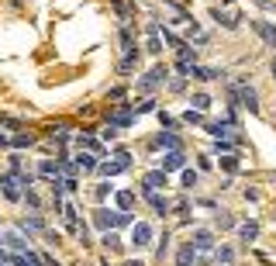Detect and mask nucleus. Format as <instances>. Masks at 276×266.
I'll return each mask as SVG.
<instances>
[{
    "instance_id": "nucleus-2",
    "label": "nucleus",
    "mask_w": 276,
    "mask_h": 266,
    "mask_svg": "<svg viewBox=\"0 0 276 266\" xmlns=\"http://www.w3.org/2000/svg\"><path fill=\"white\" fill-rule=\"evenodd\" d=\"M94 221H97L100 228L131 225V214H128V211H107V208H100V211H94Z\"/></svg>"
},
{
    "instance_id": "nucleus-16",
    "label": "nucleus",
    "mask_w": 276,
    "mask_h": 266,
    "mask_svg": "<svg viewBox=\"0 0 276 266\" xmlns=\"http://www.w3.org/2000/svg\"><path fill=\"white\" fill-rule=\"evenodd\" d=\"M76 166L90 173V170H97L100 163H97V156H90V152H79V156H76Z\"/></svg>"
},
{
    "instance_id": "nucleus-6",
    "label": "nucleus",
    "mask_w": 276,
    "mask_h": 266,
    "mask_svg": "<svg viewBox=\"0 0 276 266\" xmlns=\"http://www.w3.org/2000/svg\"><path fill=\"white\" fill-rule=\"evenodd\" d=\"M21 180L18 176H0V190H4V197L7 201H21Z\"/></svg>"
},
{
    "instance_id": "nucleus-25",
    "label": "nucleus",
    "mask_w": 276,
    "mask_h": 266,
    "mask_svg": "<svg viewBox=\"0 0 276 266\" xmlns=\"http://www.w3.org/2000/svg\"><path fill=\"white\" fill-rule=\"evenodd\" d=\"M194 104H197V111H207V107H211V97H207V94H197V97H194Z\"/></svg>"
},
{
    "instance_id": "nucleus-23",
    "label": "nucleus",
    "mask_w": 276,
    "mask_h": 266,
    "mask_svg": "<svg viewBox=\"0 0 276 266\" xmlns=\"http://www.w3.org/2000/svg\"><path fill=\"white\" fill-rule=\"evenodd\" d=\"M7 242H11V249H18V252H28V242L21 239L18 232H11V235H7Z\"/></svg>"
},
{
    "instance_id": "nucleus-5",
    "label": "nucleus",
    "mask_w": 276,
    "mask_h": 266,
    "mask_svg": "<svg viewBox=\"0 0 276 266\" xmlns=\"http://www.w3.org/2000/svg\"><path fill=\"white\" fill-rule=\"evenodd\" d=\"M252 28H256V35L262 38L266 45L276 49V24H269V21H252Z\"/></svg>"
},
{
    "instance_id": "nucleus-22",
    "label": "nucleus",
    "mask_w": 276,
    "mask_h": 266,
    "mask_svg": "<svg viewBox=\"0 0 276 266\" xmlns=\"http://www.w3.org/2000/svg\"><path fill=\"white\" fill-rule=\"evenodd\" d=\"M214 259H217V263H224V266H232V259H235V252H232L228 246H221V249L214 252Z\"/></svg>"
},
{
    "instance_id": "nucleus-34",
    "label": "nucleus",
    "mask_w": 276,
    "mask_h": 266,
    "mask_svg": "<svg viewBox=\"0 0 276 266\" xmlns=\"http://www.w3.org/2000/svg\"><path fill=\"white\" fill-rule=\"evenodd\" d=\"M0 266H4V263H0Z\"/></svg>"
},
{
    "instance_id": "nucleus-18",
    "label": "nucleus",
    "mask_w": 276,
    "mask_h": 266,
    "mask_svg": "<svg viewBox=\"0 0 276 266\" xmlns=\"http://www.w3.org/2000/svg\"><path fill=\"white\" fill-rule=\"evenodd\" d=\"M238 235H242V242H252V239L259 235V225L256 221H245V225L238 228Z\"/></svg>"
},
{
    "instance_id": "nucleus-10",
    "label": "nucleus",
    "mask_w": 276,
    "mask_h": 266,
    "mask_svg": "<svg viewBox=\"0 0 276 266\" xmlns=\"http://www.w3.org/2000/svg\"><path fill=\"white\" fill-rule=\"evenodd\" d=\"M159 83H166V66H156L152 73L145 76V80H142V90H156Z\"/></svg>"
},
{
    "instance_id": "nucleus-19",
    "label": "nucleus",
    "mask_w": 276,
    "mask_h": 266,
    "mask_svg": "<svg viewBox=\"0 0 276 266\" xmlns=\"http://www.w3.org/2000/svg\"><path fill=\"white\" fill-rule=\"evenodd\" d=\"M149 31H152V35H149V45H145V49H149L152 56H159V52H162V42H159V31H156V24H149Z\"/></svg>"
},
{
    "instance_id": "nucleus-4",
    "label": "nucleus",
    "mask_w": 276,
    "mask_h": 266,
    "mask_svg": "<svg viewBox=\"0 0 276 266\" xmlns=\"http://www.w3.org/2000/svg\"><path fill=\"white\" fill-rule=\"evenodd\" d=\"M149 242H152V228L145 225V221H138V225L131 228V246H135V249H145Z\"/></svg>"
},
{
    "instance_id": "nucleus-32",
    "label": "nucleus",
    "mask_w": 276,
    "mask_h": 266,
    "mask_svg": "<svg viewBox=\"0 0 276 266\" xmlns=\"http://www.w3.org/2000/svg\"><path fill=\"white\" fill-rule=\"evenodd\" d=\"M124 266H145V263H142V259H128Z\"/></svg>"
},
{
    "instance_id": "nucleus-24",
    "label": "nucleus",
    "mask_w": 276,
    "mask_h": 266,
    "mask_svg": "<svg viewBox=\"0 0 276 266\" xmlns=\"http://www.w3.org/2000/svg\"><path fill=\"white\" fill-rule=\"evenodd\" d=\"M104 246L107 249H121V239L114 235V232H107V235H104Z\"/></svg>"
},
{
    "instance_id": "nucleus-27",
    "label": "nucleus",
    "mask_w": 276,
    "mask_h": 266,
    "mask_svg": "<svg viewBox=\"0 0 276 266\" xmlns=\"http://www.w3.org/2000/svg\"><path fill=\"white\" fill-rule=\"evenodd\" d=\"M221 166H224L228 173H235L238 170V159H235V156H228V159H221Z\"/></svg>"
},
{
    "instance_id": "nucleus-33",
    "label": "nucleus",
    "mask_w": 276,
    "mask_h": 266,
    "mask_svg": "<svg viewBox=\"0 0 276 266\" xmlns=\"http://www.w3.org/2000/svg\"><path fill=\"white\" fill-rule=\"evenodd\" d=\"M269 73H273V83H276V59L269 62Z\"/></svg>"
},
{
    "instance_id": "nucleus-9",
    "label": "nucleus",
    "mask_w": 276,
    "mask_h": 266,
    "mask_svg": "<svg viewBox=\"0 0 276 266\" xmlns=\"http://www.w3.org/2000/svg\"><path fill=\"white\" fill-rule=\"evenodd\" d=\"M197 263V249H194V242H183L176 252V266H194Z\"/></svg>"
},
{
    "instance_id": "nucleus-28",
    "label": "nucleus",
    "mask_w": 276,
    "mask_h": 266,
    "mask_svg": "<svg viewBox=\"0 0 276 266\" xmlns=\"http://www.w3.org/2000/svg\"><path fill=\"white\" fill-rule=\"evenodd\" d=\"M31 142H35L31 135H18V138H14V145H18V149H24V145H31Z\"/></svg>"
},
{
    "instance_id": "nucleus-20",
    "label": "nucleus",
    "mask_w": 276,
    "mask_h": 266,
    "mask_svg": "<svg viewBox=\"0 0 276 266\" xmlns=\"http://www.w3.org/2000/svg\"><path fill=\"white\" fill-rule=\"evenodd\" d=\"M21 228H28V232H41V228H45V221H41L38 214H31V218H24V221H21Z\"/></svg>"
},
{
    "instance_id": "nucleus-31",
    "label": "nucleus",
    "mask_w": 276,
    "mask_h": 266,
    "mask_svg": "<svg viewBox=\"0 0 276 266\" xmlns=\"http://www.w3.org/2000/svg\"><path fill=\"white\" fill-rule=\"evenodd\" d=\"M107 194H111V183H100V187H97V197H100V201H104Z\"/></svg>"
},
{
    "instance_id": "nucleus-1",
    "label": "nucleus",
    "mask_w": 276,
    "mask_h": 266,
    "mask_svg": "<svg viewBox=\"0 0 276 266\" xmlns=\"http://www.w3.org/2000/svg\"><path fill=\"white\" fill-rule=\"evenodd\" d=\"M235 100H242V107H245L249 114H259V97H256V90H252L245 80L232 87V104H235Z\"/></svg>"
},
{
    "instance_id": "nucleus-30",
    "label": "nucleus",
    "mask_w": 276,
    "mask_h": 266,
    "mask_svg": "<svg viewBox=\"0 0 276 266\" xmlns=\"http://www.w3.org/2000/svg\"><path fill=\"white\" fill-rule=\"evenodd\" d=\"M187 121H190V125H200V121H204V118H200L197 111H187Z\"/></svg>"
},
{
    "instance_id": "nucleus-26",
    "label": "nucleus",
    "mask_w": 276,
    "mask_h": 266,
    "mask_svg": "<svg viewBox=\"0 0 276 266\" xmlns=\"http://www.w3.org/2000/svg\"><path fill=\"white\" fill-rule=\"evenodd\" d=\"M183 187H197V173L194 170H183Z\"/></svg>"
},
{
    "instance_id": "nucleus-21",
    "label": "nucleus",
    "mask_w": 276,
    "mask_h": 266,
    "mask_svg": "<svg viewBox=\"0 0 276 266\" xmlns=\"http://www.w3.org/2000/svg\"><path fill=\"white\" fill-rule=\"evenodd\" d=\"M118 204H121V211H131V204H135V194H131V190H121V194H118Z\"/></svg>"
},
{
    "instance_id": "nucleus-11",
    "label": "nucleus",
    "mask_w": 276,
    "mask_h": 266,
    "mask_svg": "<svg viewBox=\"0 0 276 266\" xmlns=\"http://www.w3.org/2000/svg\"><path fill=\"white\" fill-rule=\"evenodd\" d=\"M183 163H187V156H183V152H166V159H162V173L183 170Z\"/></svg>"
},
{
    "instance_id": "nucleus-14",
    "label": "nucleus",
    "mask_w": 276,
    "mask_h": 266,
    "mask_svg": "<svg viewBox=\"0 0 276 266\" xmlns=\"http://www.w3.org/2000/svg\"><path fill=\"white\" fill-rule=\"evenodd\" d=\"M156 145H162V149H169V152H179V138H176L173 132H162V135L156 138Z\"/></svg>"
},
{
    "instance_id": "nucleus-8",
    "label": "nucleus",
    "mask_w": 276,
    "mask_h": 266,
    "mask_svg": "<svg viewBox=\"0 0 276 266\" xmlns=\"http://www.w3.org/2000/svg\"><path fill=\"white\" fill-rule=\"evenodd\" d=\"M190 242H194V249H197V252H207V249L214 246V235H211V232H207V228H197V232H194V239H190Z\"/></svg>"
},
{
    "instance_id": "nucleus-29",
    "label": "nucleus",
    "mask_w": 276,
    "mask_h": 266,
    "mask_svg": "<svg viewBox=\"0 0 276 266\" xmlns=\"http://www.w3.org/2000/svg\"><path fill=\"white\" fill-rule=\"evenodd\" d=\"M145 111H156V100H142V104H138V114H145Z\"/></svg>"
},
{
    "instance_id": "nucleus-13",
    "label": "nucleus",
    "mask_w": 276,
    "mask_h": 266,
    "mask_svg": "<svg viewBox=\"0 0 276 266\" xmlns=\"http://www.w3.org/2000/svg\"><path fill=\"white\" fill-rule=\"evenodd\" d=\"M142 197L152 204V211H156V214H166V211H169V201H166V197H159L156 190H152V194H142Z\"/></svg>"
},
{
    "instance_id": "nucleus-17",
    "label": "nucleus",
    "mask_w": 276,
    "mask_h": 266,
    "mask_svg": "<svg viewBox=\"0 0 276 266\" xmlns=\"http://www.w3.org/2000/svg\"><path fill=\"white\" fill-rule=\"evenodd\" d=\"M128 125H131V111H128V107H121V111L111 118V128H128Z\"/></svg>"
},
{
    "instance_id": "nucleus-7",
    "label": "nucleus",
    "mask_w": 276,
    "mask_h": 266,
    "mask_svg": "<svg viewBox=\"0 0 276 266\" xmlns=\"http://www.w3.org/2000/svg\"><path fill=\"white\" fill-rule=\"evenodd\" d=\"M207 132L214 135L217 142H221V138H232V135L238 132L235 125H232V121H211V125H207Z\"/></svg>"
},
{
    "instance_id": "nucleus-15",
    "label": "nucleus",
    "mask_w": 276,
    "mask_h": 266,
    "mask_svg": "<svg viewBox=\"0 0 276 266\" xmlns=\"http://www.w3.org/2000/svg\"><path fill=\"white\" fill-rule=\"evenodd\" d=\"M38 173H41V176H49V180L56 183V180H59V163H52V159H41Z\"/></svg>"
},
{
    "instance_id": "nucleus-12",
    "label": "nucleus",
    "mask_w": 276,
    "mask_h": 266,
    "mask_svg": "<svg viewBox=\"0 0 276 266\" xmlns=\"http://www.w3.org/2000/svg\"><path fill=\"white\" fill-rule=\"evenodd\" d=\"M190 76L194 80H221V69H211V66H190Z\"/></svg>"
},
{
    "instance_id": "nucleus-3",
    "label": "nucleus",
    "mask_w": 276,
    "mask_h": 266,
    "mask_svg": "<svg viewBox=\"0 0 276 266\" xmlns=\"http://www.w3.org/2000/svg\"><path fill=\"white\" fill-rule=\"evenodd\" d=\"M166 180H169V173H162V170H156V173H145V180H142V194H152V190L166 187Z\"/></svg>"
}]
</instances>
